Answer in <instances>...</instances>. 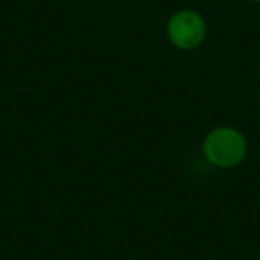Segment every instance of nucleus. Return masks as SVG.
Segmentation results:
<instances>
[{"mask_svg": "<svg viewBox=\"0 0 260 260\" xmlns=\"http://www.w3.org/2000/svg\"><path fill=\"white\" fill-rule=\"evenodd\" d=\"M203 157L219 170H232L244 162L248 155V139L235 126H216L205 136L202 145Z\"/></svg>", "mask_w": 260, "mask_h": 260, "instance_id": "1", "label": "nucleus"}, {"mask_svg": "<svg viewBox=\"0 0 260 260\" xmlns=\"http://www.w3.org/2000/svg\"><path fill=\"white\" fill-rule=\"evenodd\" d=\"M166 36L178 50H196L207 38V22L194 9H178L168 20Z\"/></svg>", "mask_w": 260, "mask_h": 260, "instance_id": "2", "label": "nucleus"}, {"mask_svg": "<svg viewBox=\"0 0 260 260\" xmlns=\"http://www.w3.org/2000/svg\"><path fill=\"white\" fill-rule=\"evenodd\" d=\"M246 2H251V4H260V0H246Z\"/></svg>", "mask_w": 260, "mask_h": 260, "instance_id": "3", "label": "nucleus"}]
</instances>
